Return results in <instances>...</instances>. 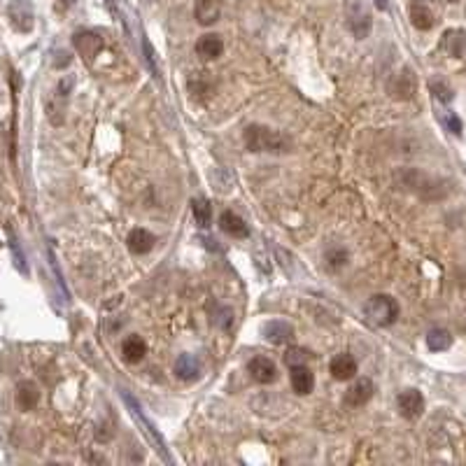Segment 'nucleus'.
I'll use <instances>...</instances> for the list:
<instances>
[{
  "mask_svg": "<svg viewBox=\"0 0 466 466\" xmlns=\"http://www.w3.org/2000/svg\"><path fill=\"white\" fill-rule=\"evenodd\" d=\"M364 315L373 326H389L399 319V303L389 294H375L366 301Z\"/></svg>",
  "mask_w": 466,
  "mask_h": 466,
  "instance_id": "7ed1b4c3",
  "label": "nucleus"
},
{
  "mask_svg": "<svg viewBox=\"0 0 466 466\" xmlns=\"http://www.w3.org/2000/svg\"><path fill=\"white\" fill-rule=\"evenodd\" d=\"M373 392H375L373 380L359 378V380L354 382V385L345 392L343 403H345L347 408H361V406H366V403L373 399Z\"/></svg>",
  "mask_w": 466,
  "mask_h": 466,
  "instance_id": "0eeeda50",
  "label": "nucleus"
},
{
  "mask_svg": "<svg viewBox=\"0 0 466 466\" xmlns=\"http://www.w3.org/2000/svg\"><path fill=\"white\" fill-rule=\"evenodd\" d=\"M189 94L194 99H207V96L212 94V82L205 78V73L194 75L189 80Z\"/></svg>",
  "mask_w": 466,
  "mask_h": 466,
  "instance_id": "a878e982",
  "label": "nucleus"
},
{
  "mask_svg": "<svg viewBox=\"0 0 466 466\" xmlns=\"http://www.w3.org/2000/svg\"><path fill=\"white\" fill-rule=\"evenodd\" d=\"M429 89H431V94L436 96L438 101H443V103H450L452 99H455V92L445 85L443 80H431V85H429Z\"/></svg>",
  "mask_w": 466,
  "mask_h": 466,
  "instance_id": "cd10ccee",
  "label": "nucleus"
},
{
  "mask_svg": "<svg viewBox=\"0 0 466 466\" xmlns=\"http://www.w3.org/2000/svg\"><path fill=\"white\" fill-rule=\"evenodd\" d=\"M347 26L354 33V38L359 40L371 33V15H368L359 0H350V5H347Z\"/></svg>",
  "mask_w": 466,
  "mask_h": 466,
  "instance_id": "423d86ee",
  "label": "nucleus"
},
{
  "mask_svg": "<svg viewBox=\"0 0 466 466\" xmlns=\"http://www.w3.org/2000/svg\"><path fill=\"white\" fill-rule=\"evenodd\" d=\"M154 233H150L147 228H133L126 238V245L133 254H147L152 247H154Z\"/></svg>",
  "mask_w": 466,
  "mask_h": 466,
  "instance_id": "a211bd4d",
  "label": "nucleus"
},
{
  "mask_svg": "<svg viewBox=\"0 0 466 466\" xmlns=\"http://www.w3.org/2000/svg\"><path fill=\"white\" fill-rule=\"evenodd\" d=\"M221 17V0H196L194 5V19L201 26L217 24Z\"/></svg>",
  "mask_w": 466,
  "mask_h": 466,
  "instance_id": "9d476101",
  "label": "nucleus"
},
{
  "mask_svg": "<svg viewBox=\"0 0 466 466\" xmlns=\"http://www.w3.org/2000/svg\"><path fill=\"white\" fill-rule=\"evenodd\" d=\"M326 261H329L331 268H340L347 263V252L345 249H331L329 254H326Z\"/></svg>",
  "mask_w": 466,
  "mask_h": 466,
  "instance_id": "2f4dec72",
  "label": "nucleus"
},
{
  "mask_svg": "<svg viewBox=\"0 0 466 466\" xmlns=\"http://www.w3.org/2000/svg\"><path fill=\"white\" fill-rule=\"evenodd\" d=\"M247 371H249V378L254 382H259V385H268V382H273L277 378V368L273 364V359H268V357L249 359Z\"/></svg>",
  "mask_w": 466,
  "mask_h": 466,
  "instance_id": "1a4fd4ad",
  "label": "nucleus"
},
{
  "mask_svg": "<svg viewBox=\"0 0 466 466\" xmlns=\"http://www.w3.org/2000/svg\"><path fill=\"white\" fill-rule=\"evenodd\" d=\"M396 406H399V413L406 417V420H417V417L424 413V396L417 392V389H406V392L399 394Z\"/></svg>",
  "mask_w": 466,
  "mask_h": 466,
  "instance_id": "6e6552de",
  "label": "nucleus"
},
{
  "mask_svg": "<svg viewBox=\"0 0 466 466\" xmlns=\"http://www.w3.org/2000/svg\"><path fill=\"white\" fill-rule=\"evenodd\" d=\"M242 140H245V147L249 152H268V154H287L291 152V140L282 131H275L270 126H263V124H252V126L245 129L242 133Z\"/></svg>",
  "mask_w": 466,
  "mask_h": 466,
  "instance_id": "f257e3e1",
  "label": "nucleus"
},
{
  "mask_svg": "<svg viewBox=\"0 0 466 466\" xmlns=\"http://www.w3.org/2000/svg\"><path fill=\"white\" fill-rule=\"evenodd\" d=\"M450 345H452L450 331H445V329H431V331L427 333V347H429L431 352H443V350H448Z\"/></svg>",
  "mask_w": 466,
  "mask_h": 466,
  "instance_id": "393cba45",
  "label": "nucleus"
},
{
  "mask_svg": "<svg viewBox=\"0 0 466 466\" xmlns=\"http://www.w3.org/2000/svg\"><path fill=\"white\" fill-rule=\"evenodd\" d=\"M408 17H410V24H413L417 31H429V29H434V24H436L434 10H431L427 3H422V0H415V3L410 5Z\"/></svg>",
  "mask_w": 466,
  "mask_h": 466,
  "instance_id": "ddd939ff",
  "label": "nucleus"
},
{
  "mask_svg": "<svg viewBox=\"0 0 466 466\" xmlns=\"http://www.w3.org/2000/svg\"><path fill=\"white\" fill-rule=\"evenodd\" d=\"M375 5H378L380 10H385L387 8V0H375Z\"/></svg>",
  "mask_w": 466,
  "mask_h": 466,
  "instance_id": "473e14b6",
  "label": "nucleus"
},
{
  "mask_svg": "<svg viewBox=\"0 0 466 466\" xmlns=\"http://www.w3.org/2000/svg\"><path fill=\"white\" fill-rule=\"evenodd\" d=\"M441 122H443V126L450 131V133L462 136V119H459L455 112H445Z\"/></svg>",
  "mask_w": 466,
  "mask_h": 466,
  "instance_id": "7c9ffc66",
  "label": "nucleus"
},
{
  "mask_svg": "<svg viewBox=\"0 0 466 466\" xmlns=\"http://www.w3.org/2000/svg\"><path fill=\"white\" fill-rule=\"evenodd\" d=\"M201 373V366L194 354H180L177 361H175V375L180 380H196Z\"/></svg>",
  "mask_w": 466,
  "mask_h": 466,
  "instance_id": "5701e85b",
  "label": "nucleus"
},
{
  "mask_svg": "<svg viewBox=\"0 0 466 466\" xmlns=\"http://www.w3.org/2000/svg\"><path fill=\"white\" fill-rule=\"evenodd\" d=\"M441 50L448 54V57H455V59L466 57V31H459V29L445 31L441 38Z\"/></svg>",
  "mask_w": 466,
  "mask_h": 466,
  "instance_id": "4468645a",
  "label": "nucleus"
},
{
  "mask_svg": "<svg viewBox=\"0 0 466 466\" xmlns=\"http://www.w3.org/2000/svg\"><path fill=\"white\" fill-rule=\"evenodd\" d=\"M221 52H224V43H221L219 36H212V33H207L196 43V57L205 59V61H214L221 57Z\"/></svg>",
  "mask_w": 466,
  "mask_h": 466,
  "instance_id": "6ab92c4d",
  "label": "nucleus"
},
{
  "mask_svg": "<svg viewBox=\"0 0 466 466\" xmlns=\"http://www.w3.org/2000/svg\"><path fill=\"white\" fill-rule=\"evenodd\" d=\"M122 399L126 401V406H129V410H131V415H133V420H136V422L140 424V427L145 429V434H147L150 441L156 445V450L161 452V455H163V457L170 462V457L166 455V443H163V438L159 436V431L154 429V424H152V422L147 420V417H145V413L140 410V406H138V401H136L133 396H131L129 392H122Z\"/></svg>",
  "mask_w": 466,
  "mask_h": 466,
  "instance_id": "39448f33",
  "label": "nucleus"
},
{
  "mask_svg": "<svg viewBox=\"0 0 466 466\" xmlns=\"http://www.w3.org/2000/svg\"><path fill=\"white\" fill-rule=\"evenodd\" d=\"M8 19L12 29L19 33H31L36 24V12H33L31 0H10L8 5Z\"/></svg>",
  "mask_w": 466,
  "mask_h": 466,
  "instance_id": "20e7f679",
  "label": "nucleus"
},
{
  "mask_svg": "<svg viewBox=\"0 0 466 466\" xmlns=\"http://www.w3.org/2000/svg\"><path fill=\"white\" fill-rule=\"evenodd\" d=\"M212 180H214V184L219 187V191H228V189L233 187V175H231L228 170H224V168L214 173ZM217 187H214V189H217Z\"/></svg>",
  "mask_w": 466,
  "mask_h": 466,
  "instance_id": "c756f323",
  "label": "nucleus"
},
{
  "mask_svg": "<svg viewBox=\"0 0 466 466\" xmlns=\"http://www.w3.org/2000/svg\"><path fill=\"white\" fill-rule=\"evenodd\" d=\"M389 92H392L394 99H413V94H415V75H413V71H410V68H403V71L392 80Z\"/></svg>",
  "mask_w": 466,
  "mask_h": 466,
  "instance_id": "f3484780",
  "label": "nucleus"
},
{
  "mask_svg": "<svg viewBox=\"0 0 466 466\" xmlns=\"http://www.w3.org/2000/svg\"><path fill=\"white\" fill-rule=\"evenodd\" d=\"M145 352H147V345H145V340L138 336V333L129 336L122 343V357L124 361H129V364H138V361L145 357Z\"/></svg>",
  "mask_w": 466,
  "mask_h": 466,
  "instance_id": "4be33fe9",
  "label": "nucleus"
},
{
  "mask_svg": "<svg viewBox=\"0 0 466 466\" xmlns=\"http://www.w3.org/2000/svg\"><path fill=\"white\" fill-rule=\"evenodd\" d=\"M73 43L85 59H94L96 54L103 50V38L94 31H78L73 38Z\"/></svg>",
  "mask_w": 466,
  "mask_h": 466,
  "instance_id": "f8f14e48",
  "label": "nucleus"
},
{
  "mask_svg": "<svg viewBox=\"0 0 466 466\" xmlns=\"http://www.w3.org/2000/svg\"><path fill=\"white\" fill-rule=\"evenodd\" d=\"M261 336L266 338L268 343L282 345V343H287V340H291L294 329H291L289 322H282V319H270V322H266L261 326Z\"/></svg>",
  "mask_w": 466,
  "mask_h": 466,
  "instance_id": "9b49d317",
  "label": "nucleus"
},
{
  "mask_svg": "<svg viewBox=\"0 0 466 466\" xmlns=\"http://www.w3.org/2000/svg\"><path fill=\"white\" fill-rule=\"evenodd\" d=\"M219 228L231 235V238H247L249 233L245 219H242L240 214H235L233 210H224L219 214Z\"/></svg>",
  "mask_w": 466,
  "mask_h": 466,
  "instance_id": "2eb2a0df",
  "label": "nucleus"
},
{
  "mask_svg": "<svg viewBox=\"0 0 466 466\" xmlns=\"http://www.w3.org/2000/svg\"><path fill=\"white\" fill-rule=\"evenodd\" d=\"M329 368L336 380H352L354 375H357V361H354L352 354H347V352L336 354V357L331 359Z\"/></svg>",
  "mask_w": 466,
  "mask_h": 466,
  "instance_id": "dca6fc26",
  "label": "nucleus"
},
{
  "mask_svg": "<svg viewBox=\"0 0 466 466\" xmlns=\"http://www.w3.org/2000/svg\"><path fill=\"white\" fill-rule=\"evenodd\" d=\"M10 249H12V256H15L17 270H19V273H24V275H29V263H26V256L22 252V247H19V242H17L15 235H10Z\"/></svg>",
  "mask_w": 466,
  "mask_h": 466,
  "instance_id": "c85d7f7f",
  "label": "nucleus"
},
{
  "mask_svg": "<svg viewBox=\"0 0 466 466\" xmlns=\"http://www.w3.org/2000/svg\"><path fill=\"white\" fill-rule=\"evenodd\" d=\"M396 182H399L403 189L420 194L422 198H441L443 196V182L436 177H429L427 173L413 170V168H403L396 170Z\"/></svg>",
  "mask_w": 466,
  "mask_h": 466,
  "instance_id": "f03ea898",
  "label": "nucleus"
},
{
  "mask_svg": "<svg viewBox=\"0 0 466 466\" xmlns=\"http://www.w3.org/2000/svg\"><path fill=\"white\" fill-rule=\"evenodd\" d=\"M448 3H459V0H448Z\"/></svg>",
  "mask_w": 466,
  "mask_h": 466,
  "instance_id": "f704fd0d",
  "label": "nucleus"
},
{
  "mask_svg": "<svg viewBox=\"0 0 466 466\" xmlns=\"http://www.w3.org/2000/svg\"><path fill=\"white\" fill-rule=\"evenodd\" d=\"M40 401V389L36 382L24 380L17 385V406L22 410H33Z\"/></svg>",
  "mask_w": 466,
  "mask_h": 466,
  "instance_id": "aec40b11",
  "label": "nucleus"
},
{
  "mask_svg": "<svg viewBox=\"0 0 466 466\" xmlns=\"http://www.w3.org/2000/svg\"><path fill=\"white\" fill-rule=\"evenodd\" d=\"M191 210H194V219H196V224L201 228H207L212 224V205L207 198H194Z\"/></svg>",
  "mask_w": 466,
  "mask_h": 466,
  "instance_id": "b1692460",
  "label": "nucleus"
},
{
  "mask_svg": "<svg viewBox=\"0 0 466 466\" xmlns=\"http://www.w3.org/2000/svg\"><path fill=\"white\" fill-rule=\"evenodd\" d=\"M291 387H294L296 394H310L312 387H315V375H312V371L308 366H296L291 368Z\"/></svg>",
  "mask_w": 466,
  "mask_h": 466,
  "instance_id": "412c9836",
  "label": "nucleus"
},
{
  "mask_svg": "<svg viewBox=\"0 0 466 466\" xmlns=\"http://www.w3.org/2000/svg\"><path fill=\"white\" fill-rule=\"evenodd\" d=\"M61 5H64V8H71V5H75V0H59Z\"/></svg>",
  "mask_w": 466,
  "mask_h": 466,
  "instance_id": "72a5a7b5",
  "label": "nucleus"
},
{
  "mask_svg": "<svg viewBox=\"0 0 466 466\" xmlns=\"http://www.w3.org/2000/svg\"><path fill=\"white\" fill-rule=\"evenodd\" d=\"M308 359H310V352L305 350V347H298V345L289 347V350L284 352V364H287L289 368L305 366V364H308Z\"/></svg>",
  "mask_w": 466,
  "mask_h": 466,
  "instance_id": "bb28decb",
  "label": "nucleus"
}]
</instances>
